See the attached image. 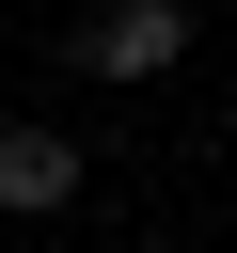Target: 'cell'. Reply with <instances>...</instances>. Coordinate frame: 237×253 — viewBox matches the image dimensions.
Masks as SVG:
<instances>
[{"instance_id": "cell-2", "label": "cell", "mask_w": 237, "mask_h": 253, "mask_svg": "<svg viewBox=\"0 0 237 253\" xmlns=\"http://www.w3.org/2000/svg\"><path fill=\"white\" fill-rule=\"evenodd\" d=\"M0 206H16V221L79 206V142H63V126H16V142H0Z\"/></svg>"}, {"instance_id": "cell-1", "label": "cell", "mask_w": 237, "mask_h": 253, "mask_svg": "<svg viewBox=\"0 0 237 253\" xmlns=\"http://www.w3.org/2000/svg\"><path fill=\"white\" fill-rule=\"evenodd\" d=\"M79 63H95V79H174V63H190V0H111V16H79Z\"/></svg>"}]
</instances>
